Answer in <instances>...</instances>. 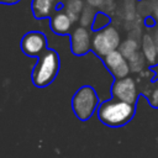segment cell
Returning a JSON list of instances; mask_svg holds the SVG:
<instances>
[{
	"label": "cell",
	"mask_w": 158,
	"mask_h": 158,
	"mask_svg": "<svg viewBox=\"0 0 158 158\" xmlns=\"http://www.w3.org/2000/svg\"><path fill=\"white\" fill-rule=\"evenodd\" d=\"M135 105L121 101L117 99H110L101 101L98 106V118L109 127H120L130 122L135 115Z\"/></svg>",
	"instance_id": "1"
},
{
	"label": "cell",
	"mask_w": 158,
	"mask_h": 158,
	"mask_svg": "<svg viewBox=\"0 0 158 158\" xmlns=\"http://www.w3.org/2000/svg\"><path fill=\"white\" fill-rule=\"evenodd\" d=\"M60 69V57L53 48H48L37 58L31 72V81L36 88H46L51 85Z\"/></svg>",
	"instance_id": "2"
},
{
	"label": "cell",
	"mask_w": 158,
	"mask_h": 158,
	"mask_svg": "<svg viewBox=\"0 0 158 158\" xmlns=\"http://www.w3.org/2000/svg\"><path fill=\"white\" fill-rule=\"evenodd\" d=\"M72 110L79 121H88L98 110L100 99L91 85L80 86L72 96Z\"/></svg>",
	"instance_id": "3"
},
{
	"label": "cell",
	"mask_w": 158,
	"mask_h": 158,
	"mask_svg": "<svg viewBox=\"0 0 158 158\" xmlns=\"http://www.w3.org/2000/svg\"><path fill=\"white\" fill-rule=\"evenodd\" d=\"M120 44V33L112 25H109L100 31H95L91 36V51L100 58H104L109 53L118 49Z\"/></svg>",
	"instance_id": "4"
},
{
	"label": "cell",
	"mask_w": 158,
	"mask_h": 158,
	"mask_svg": "<svg viewBox=\"0 0 158 158\" xmlns=\"http://www.w3.org/2000/svg\"><path fill=\"white\" fill-rule=\"evenodd\" d=\"M21 51L27 57L38 58L47 49V37L43 32L40 31H30L23 35L20 42Z\"/></svg>",
	"instance_id": "5"
},
{
	"label": "cell",
	"mask_w": 158,
	"mask_h": 158,
	"mask_svg": "<svg viewBox=\"0 0 158 158\" xmlns=\"http://www.w3.org/2000/svg\"><path fill=\"white\" fill-rule=\"evenodd\" d=\"M111 95L114 99L135 105L137 101V85L135 79L130 77L115 79L111 85Z\"/></svg>",
	"instance_id": "6"
},
{
	"label": "cell",
	"mask_w": 158,
	"mask_h": 158,
	"mask_svg": "<svg viewBox=\"0 0 158 158\" xmlns=\"http://www.w3.org/2000/svg\"><path fill=\"white\" fill-rule=\"evenodd\" d=\"M102 63H104L105 68L107 69V72H110V74L115 79L126 78V77H128V74L131 72L128 60L121 54V52L118 49L105 56L102 58Z\"/></svg>",
	"instance_id": "7"
},
{
	"label": "cell",
	"mask_w": 158,
	"mask_h": 158,
	"mask_svg": "<svg viewBox=\"0 0 158 158\" xmlns=\"http://www.w3.org/2000/svg\"><path fill=\"white\" fill-rule=\"evenodd\" d=\"M70 51L74 56H84L91 51V35L86 27L78 26L70 33Z\"/></svg>",
	"instance_id": "8"
},
{
	"label": "cell",
	"mask_w": 158,
	"mask_h": 158,
	"mask_svg": "<svg viewBox=\"0 0 158 158\" xmlns=\"http://www.w3.org/2000/svg\"><path fill=\"white\" fill-rule=\"evenodd\" d=\"M73 23L74 22L72 21V19L64 11H56L51 16V21H49L51 30L56 35H60V36L68 35L70 32Z\"/></svg>",
	"instance_id": "9"
},
{
	"label": "cell",
	"mask_w": 158,
	"mask_h": 158,
	"mask_svg": "<svg viewBox=\"0 0 158 158\" xmlns=\"http://www.w3.org/2000/svg\"><path fill=\"white\" fill-rule=\"evenodd\" d=\"M58 4L57 0H32L31 9L36 19H44L52 16L54 10L58 11Z\"/></svg>",
	"instance_id": "10"
},
{
	"label": "cell",
	"mask_w": 158,
	"mask_h": 158,
	"mask_svg": "<svg viewBox=\"0 0 158 158\" xmlns=\"http://www.w3.org/2000/svg\"><path fill=\"white\" fill-rule=\"evenodd\" d=\"M141 48H142V53L144 54L147 59V63L156 64L158 60V49H157V46L153 41L151 32L143 33L142 40H141Z\"/></svg>",
	"instance_id": "11"
},
{
	"label": "cell",
	"mask_w": 158,
	"mask_h": 158,
	"mask_svg": "<svg viewBox=\"0 0 158 158\" xmlns=\"http://www.w3.org/2000/svg\"><path fill=\"white\" fill-rule=\"evenodd\" d=\"M137 2H138V0H118L116 11L120 14V16L125 21V23L133 21L138 16Z\"/></svg>",
	"instance_id": "12"
},
{
	"label": "cell",
	"mask_w": 158,
	"mask_h": 158,
	"mask_svg": "<svg viewBox=\"0 0 158 158\" xmlns=\"http://www.w3.org/2000/svg\"><path fill=\"white\" fill-rule=\"evenodd\" d=\"M85 5L83 0H67L63 4V11L72 19L73 22L78 21Z\"/></svg>",
	"instance_id": "13"
},
{
	"label": "cell",
	"mask_w": 158,
	"mask_h": 158,
	"mask_svg": "<svg viewBox=\"0 0 158 158\" xmlns=\"http://www.w3.org/2000/svg\"><path fill=\"white\" fill-rule=\"evenodd\" d=\"M139 47H141V41H137V40H133V38H127L123 42H121L120 47H118V51L121 52V54L128 59L131 56H133L136 52L139 51Z\"/></svg>",
	"instance_id": "14"
},
{
	"label": "cell",
	"mask_w": 158,
	"mask_h": 158,
	"mask_svg": "<svg viewBox=\"0 0 158 158\" xmlns=\"http://www.w3.org/2000/svg\"><path fill=\"white\" fill-rule=\"evenodd\" d=\"M127 60H128L130 69L133 73H141V72H143V69L146 68V64H147V59H146L144 54L142 52H139V51L136 52L133 56H131Z\"/></svg>",
	"instance_id": "15"
},
{
	"label": "cell",
	"mask_w": 158,
	"mask_h": 158,
	"mask_svg": "<svg viewBox=\"0 0 158 158\" xmlns=\"http://www.w3.org/2000/svg\"><path fill=\"white\" fill-rule=\"evenodd\" d=\"M109 25H111V16L104 11H98L94 19V22L91 25V31H100L105 27H107Z\"/></svg>",
	"instance_id": "16"
},
{
	"label": "cell",
	"mask_w": 158,
	"mask_h": 158,
	"mask_svg": "<svg viewBox=\"0 0 158 158\" xmlns=\"http://www.w3.org/2000/svg\"><path fill=\"white\" fill-rule=\"evenodd\" d=\"M96 10L95 7L90 6V5H85L80 17H79V21H80V25L83 27H86V26H91L93 22H94V19H95V15H96Z\"/></svg>",
	"instance_id": "17"
},
{
	"label": "cell",
	"mask_w": 158,
	"mask_h": 158,
	"mask_svg": "<svg viewBox=\"0 0 158 158\" xmlns=\"http://www.w3.org/2000/svg\"><path fill=\"white\" fill-rule=\"evenodd\" d=\"M137 12L143 19H147L153 15V4L151 0H138L137 2Z\"/></svg>",
	"instance_id": "18"
},
{
	"label": "cell",
	"mask_w": 158,
	"mask_h": 158,
	"mask_svg": "<svg viewBox=\"0 0 158 158\" xmlns=\"http://www.w3.org/2000/svg\"><path fill=\"white\" fill-rule=\"evenodd\" d=\"M117 4H118L117 0H104L102 6L100 7V11H104V12H106V14L110 15V14H112L114 11H116Z\"/></svg>",
	"instance_id": "19"
},
{
	"label": "cell",
	"mask_w": 158,
	"mask_h": 158,
	"mask_svg": "<svg viewBox=\"0 0 158 158\" xmlns=\"http://www.w3.org/2000/svg\"><path fill=\"white\" fill-rule=\"evenodd\" d=\"M149 101L153 106L158 107V86L154 88V90H152V94L149 96Z\"/></svg>",
	"instance_id": "20"
},
{
	"label": "cell",
	"mask_w": 158,
	"mask_h": 158,
	"mask_svg": "<svg viewBox=\"0 0 158 158\" xmlns=\"http://www.w3.org/2000/svg\"><path fill=\"white\" fill-rule=\"evenodd\" d=\"M144 25L148 27V28H154L157 26V21L154 20L153 16H149L147 19H144Z\"/></svg>",
	"instance_id": "21"
},
{
	"label": "cell",
	"mask_w": 158,
	"mask_h": 158,
	"mask_svg": "<svg viewBox=\"0 0 158 158\" xmlns=\"http://www.w3.org/2000/svg\"><path fill=\"white\" fill-rule=\"evenodd\" d=\"M86 2H88V5H90L95 9H100L102 6L104 0H86Z\"/></svg>",
	"instance_id": "22"
},
{
	"label": "cell",
	"mask_w": 158,
	"mask_h": 158,
	"mask_svg": "<svg viewBox=\"0 0 158 158\" xmlns=\"http://www.w3.org/2000/svg\"><path fill=\"white\" fill-rule=\"evenodd\" d=\"M152 1V4H153V17H154V20L157 21V23H158V0H151Z\"/></svg>",
	"instance_id": "23"
},
{
	"label": "cell",
	"mask_w": 158,
	"mask_h": 158,
	"mask_svg": "<svg viewBox=\"0 0 158 158\" xmlns=\"http://www.w3.org/2000/svg\"><path fill=\"white\" fill-rule=\"evenodd\" d=\"M152 37H153V41L157 46V49H158V26H156L154 28H152V32H151Z\"/></svg>",
	"instance_id": "24"
}]
</instances>
